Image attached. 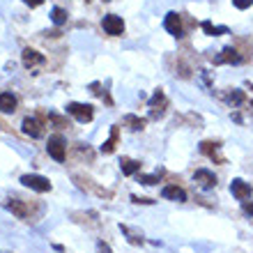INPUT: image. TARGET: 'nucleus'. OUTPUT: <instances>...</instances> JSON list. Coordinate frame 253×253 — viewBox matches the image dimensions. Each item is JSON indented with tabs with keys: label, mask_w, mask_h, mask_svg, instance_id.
<instances>
[{
	"label": "nucleus",
	"mask_w": 253,
	"mask_h": 253,
	"mask_svg": "<svg viewBox=\"0 0 253 253\" xmlns=\"http://www.w3.org/2000/svg\"><path fill=\"white\" fill-rule=\"evenodd\" d=\"M21 184L28 189H33L37 193H46L51 191V182L44 177V175H35V173H28V175H21Z\"/></svg>",
	"instance_id": "obj_1"
},
{
	"label": "nucleus",
	"mask_w": 253,
	"mask_h": 253,
	"mask_svg": "<svg viewBox=\"0 0 253 253\" xmlns=\"http://www.w3.org/2000/svg\"><path fill=\"white\" fill-rule=\"evenodd\" d=\"M46 150H48V157H53L58 164H62L67 157V145H65V138H62L60 133H55V136H51L46 143Z\"/></svg>",
	"instance_id": "obj_2"
},
{
	"label": "nucleus",
	"mask_w": 253,
	"mask_h": 253,
	"mask_svg": "<svg viewBox=\"0 0 253 253\" xmlns=\"http://www.w3.org/2000/svg\"><path fill=\"white\" fill-rule=\"evenodd\" d=\"M101 28H104V33L111 35V37H120V35L125 33V21H122V16H118V14H106L104 21H101Z\"/></svg>",
	"instance_id": "obj_3"
},
{
	"label": "nucleus",
	"mask_w": 253,
	"mask_h": 253,
	"mask_svg": "<svg viewBox=\"0 0 253 253\" xmlns=\"http://www.w3.org/2000/svg\"><path fill=\"white\" fill-rule=\"evenodd\" d=\"M67 113L74 115L76 120L81 122H90L94 118V108L90 104H79V101H72V104H67Z\"/></svg>",
	"instance_id": "obj_4"
},
{
	"label": "nucleus",
	"mask_w": 253,
	"mask_h": 253,
	"mask_svg": "<svg viewBox=\"0 0 253 253\" xmlns=\"http://www.w3.org/2000/svg\"><path fill=\"white\" fill-rule=\"evenodd\" d=\"M164 28H166L168 35H173V37H182L184 35V28H182V19L177 12H168L166 19H164Z\"/></svg>",
	"instance_id": "obj_5"
},
{
	"label": "nucleus",
	"mask_w": 253,
	"mask_h": 253,
	"mask_svg": "<svg viewBox=\"0 0 253 253\" xmlns=\"http://www.w3.org/2000/svg\"><path fill=\"white\" fill-rule=\"evenodd\" d=\"M193 180L198 182L200 189H205V191L216 187V175H214L212 170H207V168H198V170L193 173Z\"/></svg>",
	"instance_id": "obj_6"
},
{
	"label": "nucleus",
	"mask_w": 253,
	"mask_h": 253,
	"mask_svg": "<svg viewBox=\"0 0 253 253\" xmlns=\"http://www.w3.org/2000/svg\"><path fill=\"white\" fill-rule=\"evenodd\" d=\"M230 193H233L237 200H244L247 198H251V193H253V189H251V184L249 182H244V180H233L230 182Z\"/></svg>",
	"instance_id": "obj_7"
},
{
	"label": "nucleus",
	"mask_w": 253,
	"mask_h": 253,
	"mask_svg": "<svg viewBox=\"0 0 253 253\" xmlns=\"http://www.w3.org/2000/svg\"><path fill=\"white\" fill-rule=\"evenodd\" d=\"M214 62H216V65H237V62H242V55L237 53V48L226 46L216 58H214Z\"/></svg>",
	"instance_id": "obj_8"
},
{
	"label": "nucleus",
	"mask_w": 253,
	"mask_h": 253,
	"mask_svg": "<svg viewBox=\"0 0 253 253\" xmlns=\"http://www.w3.org/2000/svg\"><path fill=\"white\" fill-rule=\"evenodd\" d=\"M161 196H164L166 200H175V203H184V200H187V191H184L182 187H177V184H168V187H164Z\"/></svg>",
	"instance_id": "obj_9"
},
{
	"label": "nucleus",
	"mask_w": 253,
	"mask_h": 253,
	"mask_svg": "<svg viewBox=\"0 0 253 253\" xmlns=\"http://www.w3.org/2000/svg\"><path fill=\"white\" fill-rule=\"evenodd\" d=\"M21 126H23V133H28L30 138H42L44 136V129H42L40 120H35V118H26Z\"/></svg>",
	"instance_id": "obj_10"
},
{
	"label": "nucleus",
	"mask_w": 253,
	"mask_h": 253,
	"mask_svg": "<svg viewBox=\"0 0 253 253\" xmlns=\"http://www.w3.org/2000/svg\"><path fill=\"white\" fill-rule=\"evenodd\" d=\"M5 207L9 210L12 214H16L19 219H28V207H26V203L23 200H19V198H9L5 203Z\"/></svg>",
	"instance_id": "obj_11"
},
{
	"label": "nucleus",
	"mask_w": 253,
	"mask_h": 253,
	"mask_svg": "<svg viewBox=\"0 0 253 253\" xmlns=\"http://www.w3.org/2000/svg\"><path fill=\"white\" fill-rule=\"evenodd\" d=\"M23 65L26 67H35V65H42V62L46 60L44 55L40 53V51H35V48H23Z\"/></svg>",
	"instance_id": "obj_12"
},
{
	"label": "nucleus",
	"mask_w": 253,
	"mask_h": 253,
	"mask_svg": "<svg viewBox=\"0 0 253 253\" xmlns=\"http://www.w3.org/2000/svg\"><path fill=\"white\" fill-rule=\"evenodd\" d=\"M16 111V97L12 92H0V113H14Z\"/></svg>",
	"instance_id": "obj_13"
},
{
	"label": "nucleus",
	"mask_w": 253,
	"mask_h": 253,
	"mask_svg": "<svg viewBox=\"0 0 253 253\" xmlns=\"http://www.w3.org/2000/svg\"><path fill=\"white\" fill-rule=\"evenodd\" d=\"M140 166H143L140 161H136V159H129V157H125V159L120 161L122 173H125V175H129V177H131V175H136V173H138V170H140Z\"/></svg>",
	"instance_id": "obj_14"
},
{
	"label": "nucleus",
	"mask_w": 253,
	"mask_h": 253,
	"mask_svg": "<svg viewBox=\"0 0 253 253\" xmlns=\"http://www.w3.org/2000/svg\"><path fill=\"white\" fill-rule=\"evenodd\" d=\"M203 33L210 35V37H219V35H226L228 33V28L226 26H214L212 21H203Z\"/></svg>",
	"instance_id": "obj_15"
},
{
	"label": "nucleus",
	"mask_w": 253,
	"mask_h": 253,
	"mask_svg": "<svg viewBox=\"0 0 253 253\" xmlns=\"http://www.w3.org/2000/svg\"><path fill=\"white\" fill-rule=\"evenodd\" d=\"M67 19H69L67 9H62V7H53V9H51V21H53L55 26H65Z\"/></svg>",
	"instance_id": "obj_16"
},
{
	"label": "nucleus",
	"mask_w": 253,
	"mask_h": 253,
	"mask_svg": "<svg viewBox=\"0 0 253 253\" xmlns=\"http://www.w3.org/2000/svg\"><path fill=\"white\" fill-rule=\"evenodd\" d=\"M122 122H125L131 131H140V129L145 126V120H143V118H136V115H125V118H122Z\"/></svg>",
	"instance_id": "obj_17"
},
{
	"label": "nucleus",
	"mask_w": 253,
	"mask_h": 253,
	"mask_svg": "<svg viewBox=\"0 0 253 253\" xmlns=\"http://www.w3.org/2000/svg\"><path fill=\"white\" fill-rule=\"evenodd\" d=\"M118 126H113V129H111V138L106 140V143H104V145H101V152L104 154H111L115 150V143H118Z\"/></svg>",
	"instance_id": "obj_18"
},
{
	"label": "nucleus",
	"mask_w": 253,
	"mask_h": 253,
	"mask_svg": "<svg viewBox=\"0 0 253 253\" xmlns=\"http://www.w3.org/2000/svg\"><path fill=\"white\" fill-rule=\"evenodd\" d=\"M157 106H166V97H164V92H161V90H157V92L152 94V99H150V108H152V113L154 111H157Z\"/></svg>",
	"instance_id": "obj_19"
},
{
	"label": "nucleus",
	"mask_w": 253,
	"mask_h": 253,
	"mask_svg": "<svg viewBox=\"0 0 253 253\" xmlns=\"http://www.w3.org/2000/svg\"><path fill=\"white\" fill-rule=\"evenodd\" d=\"M200 150L207 154V157H216V150H219V143H210V140H205V143H200Z\"/></svg>",
	"instance_id": "obj_20"
},
{
	"label": "nucleus",
	"mask_w": 253,
	"mask_h": 253,
	"mask_svg": "<svg viewBox=\"0 0 253 253\" xmlns=\"http://www.w3.org/2000/svg\"><path fill=\"white\" fill-rule=\"evenodd\" d=\"M138 182L145 184V187H152V184L159 182V175H138Z\"/></svg>",
	"instance_id": "obj_21"
},
{
	"label": "nucleus",
	"mask_w": 253,
	"mask_h": 253,
	"mask_svg": "<svg viewBox=\"0 0 253 253\" xmlns=\"http://www.w3.org/2000/svg\"><path fill=\"white\" fill-rule=\"evenodd\" d=\"M230 104H233V106L244 104V92H242V90H233V92H230Z\"/></svg>",
	"instance_id": "obj_22"
},
{
	"label": "nucleus",
	"mask_w": 253,
	"mask_h": 253,
	"mask_svg": "<svg viewBox=\"0 0 253 253\" xmlns=\"http://www.w3.org/2000/svg\"><path fill=\"white\" fill-rule=\"evenodd\" d=\"M233 5L237 7V9H247V7L253 5V0H233Z\"/></svg>",
	"instance_id": "obj_23"
},
{
	"label": "nucleus",
	"mask_w": 253,
	"mask_h": 253,
	"mask_svg": "<svg viewBox=\"0 0 253 253\" xmlns=\"http://www.w3.org/2000/svg\"><path fill=\"white\" fill-rule=\"evenodd\" d=\"M242 210H244V214H249V216L253 219V200H251V203H249V200H244V205H242Z\"/></svg>",
	"instance_id": "obj_24"
},
{
	"label": "nucleus",
	"mask_w": 253,
	"mask_h": 253,
	"mask_svg": "<svg viewBox=\"0 0 253 253\" xmlns=\"http://www.w3.org/2000/svg\"><path fill=\"white\" fill-rule=\"evenodd\" d=\"M122 233H126V235H129V228H126V226H122ZM129 242H131V244H140V242H143V240H138L136 235H131V237H129Z\"/></svg>",
	"instance_id": "obj_25"
},
{
	"label": "nucleus",
	"mask_w": 253,
	"mask_h": 253,
	"mask_svg": "<svg viewBox=\"0 0 253 253\" xmlns=\"http://www.w3.org/2000/svg\"><path fill=\"white\" fill-rule=\"evenodd\" d=\"M97 251H99V253H111V247H108V244H104V242H97Z\"/></svg>",
	"instance_id": "obj_26"
},
{
	"label": "nucleus",
	"mask_w": 253,
	"mask_h": 253,
	"mask_svg": "<svg viewBox=\"0 0 253 253\" xmlns=\"http://www.w3.org/2000/svg\"><path fill=\"white\" fill-rule=\"evenodd\" d=\"M131 200H133V203H138V205H140V203H143V205H150V203H152L150 198H138V196H131Z\"/></svg>",
	"instance_id": "obj_27"
},
{
	"label": "nucleus",
	"mask_w": 253,
	"mask_h": 253,
	"mask_svg": "<svg viewBox=\"0 0 253 253\" xmlns=\"http://www.w3.org/2000/svg\"><path fill=\"white\" fill-rule=\"evenodd\" d=\"M23 2H26V5H30V7H40L44 0H23Z\"/></svg>",
	"instance_id": "obj_28"
},
{
	"label": "nucleus",
	"mask_w": 253,
	"mask_h": 253,
	"mask_svg": "<svg viewBox=\"0 0 253 253\" xmlns=\"http://www.w3.org/2000/svg\"><path fill=\"white\" fill-rule=\"evenodd\" d=\"M251 106H253V101H251Z\"/></svg>",
	"instance_id": "obj_29"
},
{
	"label": "nucleus",
	"mask_w": 253,
	"mask_h": 253,
	"mask_svg": "<svg viewBox=\"0 0 253 253\" xmlns=\"http://www.w3.org/2000/svg\"><path fill=\"white\" fill-rule=\"evenodd\" d=\"M106 2H108V0H106Z\"/></svg>",
	"instance_id": "obj_30"
}]
</instances>
